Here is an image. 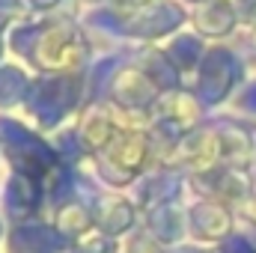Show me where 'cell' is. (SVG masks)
I'll use <instances>...</instances> for the list:
<instances>
[{"mask_svg": "<svg viewBox=\"0 0 256 253\" xmlns=\"http://www.w3.org/2000/svg\"><path fill=\"white\" fill-rule=\"evenodd\" d=\"M128 224H131V208H128V202L116 200V206H110V218H108V224H104L102 230L120 232V230H126Z\"/></svg>", "mask_w": 256, "mask_h": 253, "instance_id": "cell-1", "label": "cell"}]
</instances>
